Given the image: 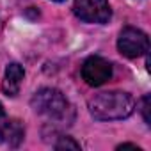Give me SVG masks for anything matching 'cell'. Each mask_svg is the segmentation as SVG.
I'll return each mask as SVG.
<instances>
[{"label": "cell", "mask_w": 151, "mask_h": 151, "mask_svg": "<svg viewBox=\"0 0 151 151\" xmlns=\"http://www.w3.org/2000/svg\"><path fill=\"white\" fill-rule=\"evenodd\" d=\"M135 110V100L124 91H105L98 93L89 100V112L98 121H117L126 119Z\"/></svg>", "instance_id": "obj_1"}, {"label": "cell", "mask_w": 151, "mask_h": 151, "mask_svg": "<svg viewBox=\"0 0 151 151\" xmlns=\"http://www.w3.org/2000/svg\"><path fill=\"white\" fill-rule=\"evenodd\" d=\"M30 105L36 114L46 117L50 123H55V124H71L75 117L73 107L59 89H52V87L39 89L32 96Z\"/></svg>", "instance_id": "obj_2"}, {"label": "cell", "mask_w": 151, "mask_h": 151, "mask_svg": "<svg viewBox=\"0 0 151 151\" xmlns=\"http://www.w3.org/2000/svg\"><path fill=\"white\" fill-rule=\"evenodd\" d=\"M117 50L128 59L140 57L149 50V37L135 27H124L117 37Z\"/></svg>", "instance_id": "obj_3"}, {"label": "cell", "mask_w": 151, "mask_h": 151, "mask_svg": "<svg viewBox=\"0 0 151 151\" xmlns=\"http://www.w3.org/2000/svg\"><path fill=\"white\" fill-rule=\"evenodd\" d=\"M73 13L86 23H107L112 16V9L107 0H75Z\"/></svg>", "instance_id": "obj_4"}, {"label": "cell", "mask_w": 151, "mask_h": 151, "mask_svg": "<svg viewBox=\"0 0 151 151\" xmlns=\"http://www.w3.org/2000/svg\"><path fill=\"white\" fill-rule=\"evenodd\" d=\"M80 73H82V78L86 80V84H89L93 87H100L112 78V64L109 60H105L103 57L93 55V57L86 59Z\"/></svg>", "instance_id": "obj_5"}, {"label": "cell", "mask_w": 151, "mask_h": 151, "mask_svg": "<svg viewBox=\"0 0 151 151\" xmlns=\"http://www.w3.org/2000/svg\"><path fill=\"white\" fill-rule=\"evenodd\" d=\"M23 126L18 119H11L7 117L2 103H0V142L7 144L11 147L20 146V142L23 140Z\"/></svg>", "instance_id": "obj_6"}, {"label": "cell", "mask_w": 151, "mask_h": 151, "mask_svg": "<svg viewBox=\"0 0 151 151\" xmlns=\"http://www.w3.org/2000/svg\"><path fill=\"white\" fill-rule=\"evenodd\" d=\"M25 77V71L18 62H11L6 68V75L2 80V91L7 96H16L22 87V80Z\"/></svg>", "instance_id": "obj_7"}, {"label": "cell", "mask_w": 151, "mask_h": 151, "mask_svg": "<svg viewBox=\"0 0 151 151\" xmlns=\"http://www.w3.org/2000/svg\"><path fill=\"white\" fill-rule=\"evenodd\" d=\"M55 149H80V144L71 137H59V140L55 142Z\"/></svg>", "instance_id": "obj_8"}, {"label": "cell", "mask_w": 151, "mask_h": 151, "mask_svg": "<svg viewBox=\"0 0 151 151\" xmlns=\"http://www.w3.org/2000/svg\"><path fill=\"white\" fill-rule=\"evenodd\" d=\"M142 114H144L146 124H149V94H146L142 98Z\"/></svg>", "instance_id": "obj_9"}, {"label": "cell", "mask_w": 151, "mask_h": 151, "mask_svg": "<svg viewBox=\"0 0 151 151\" xmlns=\"http://www.w3.org/2000/svg\"><path fill=\"white\" fill-rule=\"evenodd\" d=\"M124 147H132V149H137V151H140V147H137L135 144H121V146H117V149H124Z\"/></svg>", "instance_id": "obj_10"}, {"label": "cell", "mask_w": 151, "mask_h": 151, "mask_svg": "<svg viewBox=\"0 0 151 151\" xmlns=\"http://www.w3.org/2000/svg\"><path fill=\"white\" fill-rule=\"evenodd\" d=\"M53 2H64V0H53Z\"/></svg>", "instance_id": "obj_11"}]
</instances>
